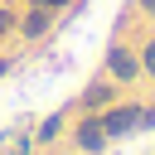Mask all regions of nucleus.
Masks as SVG:
<instances>
[{"instance_id": "1", "label": "nucleus", "mask_w": 155, "mask_h": 155, "mask_svg": "<svg viewBox=\"0 0 155 155\" xmlns=\"http://www.w3.org/2000/svg\"><path fill=\"white\" fill-rule=\"evenodd\" d=\"M136 121H150V116H145V111H136V107H126V111H111L102 126H107V136H116V131H131Z\"/></svg>"}, {"instance_id": "2", "label": "nucleus", "mask_w": 155, "mask_h": 155, "mask_svg": "<svg viewBox=\"0 0 155 155\" xmlns=\"http://www.w3.org/2000/svg\"><path fill=\"white\" fill-rule=\"evenodd\" d=\"M78 140H82V150H102V140H107V126H102V121H87V126L78 131Z\"/></svg>"}, {"instance_id": "3", "label": "nucleus", "mask_w": 155, "mask_h": 155, "mask_svg": "<svg viewBox=\"0 0 155 155\" xmlns=\"http://www.w3.org/2000/svg\"><path fill=\"white\" fill-rule=\"evenodd\" d=\"M111 73H116V78H136V58L116 48V53H111Z\"/></svg>"}, {"instance_id": "4", "label": "nucleus", "mask_w": 155, "mask_h": 155, "mask_svg": "<svg viewBox=\"0 0 155 155\" xmlns=\"http://www.w3.org/2000/svg\"><path fill=\"white\" fill-rule=\"evenodd\" d=\"M44 24H48V19H44V15H39V10H34V15H29V19H24V34H44Z\"/></svg>"}, {"instance_id": "5", "label": "nucleus", "mask_w": 155, "mask_h": 155, "mask_svg": "<svg viewBox=\"0 0 155 155\" xmlns=\"http://www.w3.org/2000/svg\"><path fill=\"white\" fill-rule=\"evenodd\" d=\"M145 68H150V73H155V44H150V48H145Z\"/></svg>"}, {"instance_id": "6", "label": "nucleus", "mask_w": 155, "mask_h": 155, "mask_svg": "<svg viewBox=\"0 0 155 155\" xmlns=\"http://www.w3.org/2000/svg\"><path fill=\"white\" fill-rule=\"evenodd\" d=\"M10 24H15V19H10V15H5V10H0V34H5V29H10Z\"/></svg>"}, {"instance_id": "7", "label": "nucleus", "mask_w": 155, "mask_h": 155, "mask_svg": "<svg viewBox=\"0 0 155 155\" xmlns=\"http://www.w3.org/2000/svg\"><path fill=\"white\" fill-rule=\"evenodd\" d=\"M34 5H44V10H53V5H63V0H34Z\"/></svg>"}]
</instances>
